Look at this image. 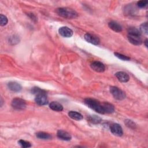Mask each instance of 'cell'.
Segmentation results:
<instances>
[{
	"instance_id": "obj_1",
	"label": "cell",
	"mask_w": 148,
	"mask_h": 148,
	"mask_svg": "<svg viewBox=\"0 0 148 148\" xmlns=\"http://www.w3.org/2000/svg\"><path fill=\"white\" fill-rule=\"evenodd\" d=\"M57 13L64 18L68 19L75 18L78 16L77 13L73 9L68 8H60L56 10Z\"/></svg>"
},
{
	"instance_id": "obj_2",
	"label": "cell",
	"mask_w": 148,
	"mask_h": 148,
	"mask_svg": "<svg viewBox=\"0 0 148 148\" xmlns=\"http://www.w3.org/2000/svg\"><path fill=\"white\" fill-rule=\"evenodd\" d=\"M84 102L88 108L95 110L97 113L100 114H104L102 103H100L96 99L87 98L84 99Z\"/></svg>"
},
{
	"instance_id": "obj_3",
	"label": "cell",
	"mask_w": 148,
	"mask_h": 148,
	"mask_svg": "<svg viewBox=\"0 0 148 148\" xmlns=\"http://www.w3.org/2000/svg\"><path fill=\"white\" fill-rule=\"evenodd\" d=\"M110 92L113 97L117 100H123L125 98V94L124 92L117 87H110Z\"/></svg>"
},
{
	"instance_id": "obj_4",
	"label": "cell",
	"mask_w": 148,
	"mask_h": 148,
	"mask_svg": "<svg viewBox=\"0 0 148 148\" xmlns=\"http://www.w3.org/2000/svg\"><path fill=\"white\" fill-rule=\"evenodd\" d=\"M12 106L16 110H23L26 107V103L24 100L21 98H14L12 101Z\"/></svg>"
},
{
	"instance_id": "obj_5",
	"label": "cell",
	"mask_w": 148,
	"mask_h": 148,
	"mask_svg": "<svg viewBox=\"0 0 148 148\" xmlns=\"http://www.w3.org/2000/svg\"><path fill=\"white\" fill-rule=\"evenodd\" d=\"M110 130L111 132L117 136H121L123 134L122 127L117 123H113L110 126Z\"/></svg>"
},
{
	"instance_id": "obj_6",
	"label": "cell",
	"mask_w": 148,
	"mask_h": 148,
	"mask_svg": "<svg viewBox=\"0 0 148 148\" xmlns=\"http://www.w3.org/2000/svg\"><path fill=\"white\" fill-rule=\"evenodd\" d=\"M91 68L97 72H103L105 70V66L103 63L100 61H95L91 63Z\"/></svg>"
},
{
	"instance_id": "obj_7",
	"label": "cell",
	"mask_w": 148,
	"mask_h": 148,
	"mask_svg": "<svg viewBox=\"0 0 148 148\" xmlns=\"http://www.w3.org/2000/svg\"><path fill=\"white\" fill-rule=\"evenodd\" d=\"M84 39L87 42L95 45H98L100 42L99 39L97 36L90 33H87L84 35Z\"/></svg>"
},
{
	"instance_id": "obj_8",
	"label": "cell",
	"mask_w": 148,
	"mask_h": 148,
	"mask_svg": "<svg viewBox=\"0 0 148 148\" xmlns=\"http://www.w3.org/2000/svg\"><path fill=\"white\" fill-rule=\"evenodd\" d=\"M35 102L39 105H45L48 103V99L46 94H40L36 95L35 98Z\"/></svg>"
},
{
	"instance_id": "obj_9",
	"label": "cell",
	"mask_w": 148,
	"mask_h": 148,
	"mask_svg": "<svg viewBox=\"0 0 148 148\" xmlns=\"http://www.w3.org/2000/svg\"><path fill=\"white\" fill-rule=\"evenodd\" d=\"M59 34L63 37L70 38L73 35V31L68 27H61L58 29Z\"/></svg>"
},
{
	"instance_id": "obj_10",
	"label": "cell",
	"mask_w": 148,
	"mask_h": 148,
	"mask_svg": "<svg viewBox=\"0 0 148 148\" xmlns=\"http://www.w3.org/2000/svg\"><path fill=\"white\" fill-rule=\"evenodd\" d=\"M127 38L128 41L134 45H140L142 43V40L141 38V36H138V35H127Z\"/></svg>"
},
{
	"instance_id": "obj_11",
	"label": "cell",
	"mask_w": 148,
	"mask_h": 148,
	"mask_svg": "<svg viewBox=\"0 0 148 148\" xmlns=\"http://www.w3.org/2000/svg\"><path fill=\"white\" fill-rule=\"evenodd\" d=\"M115 76H116L117 79L120 82H122V83L127 82L130 80V77L128 75L124 72H122V71L117 72L115 73Z\"/></svg>"
},
{
	"instance_id": "obj_12",
	"label": "cell",
	"mask_w": 148,
	"mask_h": 148,
	"mask_svg": "<svg viewBox=\"0 0 148 148\" xmlns=\"http://www.w3.org/2000/svg\"><path fill=\"white\" fill-rule=\"evenodd\" d=\"M57 135L58 138L65 141H69L72 138L71 135L68 132L63 130H60L57 131Z\"/></svg>"
},
{
	"instance_id": "obj_13",
	"label": "cell",
	"mask_w": 148,
	"mask_h": 148,
	"mask_svg": "<svg viewBox=\"0 0 148 148\" xmlns=\"http://www.w3.org/2000/svg\"><path fill=\"white\" fill-rule=\"evenodd\" d=\"M8 88L12 91L14 92H19L21 90V86L15 82H10L8 83Z\"/></svg>"
},
{
	"instance_id": "obj_14",
	"label": "cell",
	"mask_w": 148,
	"mask_h": 148,
	"mask_svg": "<svg viewBox=\"0 0 148 148\" xmlns=\"http://www.w3.org/2000/svg\"><path fill=\"white\" fill-rule=\"evenodd\" d=\"M108 26L110 29L115 32H120L122 31V27L121 26V25L114 21H111L109 22Z\"/></svg>"
},
{
	"instance_id": "obj_15",
	"label": "cell",
	"mask_w": 148,
	"mask_h": 148,
	"mask_svg": "<svg viewBox=\"0 0 148 148\" xmlns=\"http://www.w3.org/2000/svg\"><path fill=\"white\" fill-rule=\"evenodd\" d=\"M104 113H112L114 111V108L113 105L108 102H104L102 103Z\"/></svg>"
},
{
	"instance_id": "obj_16",
	"label": "cell",
	"mask_w": 148,
	"mask_h": 148,
	"mask_svg": "<svg viewBox=\"0 0 148 148\" xmlns=\"http://www.w3.org/2000/svg\"><path fill=\"white\" fill-rule=\"evenodd\" d=\"M49 107L53 110L57 112H61L63 110V106H62V105L55 101L51 102L49 105Z\"/></svg>"
},
{
	"instance_id": "obj_17",
	"label": "cell",
	"mask_w": 148,
	"mask_h": 148,
	"mask_svg": "<svg viewBox=\"0 0 148 148\" xmlns=\"http://www.w3.org/2000/svg\"><path fill=\"white\" fill-rule=\"evenodd\" d=\"M68 116L73 120H80L83 119V116L79 112L75 111H70L68 113Z\"/></svg>"
},
{
	"instance_id": "obj_18",
	"label": "cell",
	"mask_w": 148,
	"mask_h": 148,
	"mask_svg": "<svg viewBox=\"0 0 148 148\" xmlns=\"http://www.w3.org/2000/svg\"><path fill=\"white\" fill-rule=\"evenodd\" d=\"M36 136L38 138L41 139H50L51 138V136L45 132H38L36 134Z\"/></svg>"
},
{
	"instance_id": "obj_19",
	"label": "cell",
	"mask_w": 148,
	"mask_h": 148,
	"mask_svg": "<svg viewBox=\"0 0 148 148\" xmlns=\"http://www.w3.org/2000/svg\"><path fill=\"white\" fill-rule=\"evenodd\" d=\"M128 34L129 35H138V36H141V32L137 28L135 27H130L128 28L127 30Z\"/></svg>"
},
{
	"instance_id": "obj_20",
	"label": "cell",
	"mask_w": 148,
	"mask_h": 148,
	"mask_svg": "<svg viewBox=\"0 0 148 148\" xmlns=\"http://www.w3.org/2000/svg\"><path fill=\"white\" fill-rule=\"evenodd\" d=\"M88 121H90L91 123L93 124H98L101 121V119L97 116L95 115H92L88 117Z\"/></svg>"
},
{
	"instance_id": "obj_21",
	"label": "cell",
	"mask_w": 148,
	"mask_h": 148,
	"mask_svg": "<svg viewBox=\"0 0 148 148\" xmlns=\"http://www.w3.org/2000/svg\"><path fill=\"white\" fill-rule=\"evenodd\" d=\"M31 92H32V93H33L34 94H35L36 95L38 94H46V92L45 91L40 89L39 87H36L32 88Z\"/></svg>"
},
{
	"instance_id": "obj_22",
	"label": "cell",
	"mask_w": 148,
	"mask_h": 148,
	"mask_svg": "<svg viewBox=\"0 0 148 148\" xmlns=\"http://www.w3.org/2000/svg\"><path fill=\"white\" fill-rule=\"evenodd\" d=\"M18 143L23 147H24V148H26V147H29L31 146V143L29 142H27V141H25V140H22V139H20L18 141Z\"/></svg>"
},
{
	"instance_id": "obj_23",
	"label": "cell",
	"mask_w": 148,
	"mask_h": 148,
	"mask_svg": "<svg viewBox=\"0 0 148 148\" xmlns=\"http://www.w3.org/2000/svg\"><path fill=\"white\" fill-rule=\"evenodd\" d=\"M114 54L116 57H117L119 59H121L123 61H129L130 60V58L129 57H128L127 56H125V55H123L122 54H120V53H114Z\"/></svg>"
},
{
	"instance_id": "obj_24",
	"label": "cell",
	"mask_w": 148,
	"mask_h": 148,
	"mask_svg": "<svg viewBox=\"0 0 148 148\" xmlns=\"http://www.w3.org/2000/svg\"><path fill=\"white\" fill-rule=\"evenodd\" d=\"M140 32H143L146 35L147 34L148 31H147V23H144L140 25Z\"/></svg>"
},
{
	"instance_id": "obj_25",
	"label": "cell",
	"mask_w": 148,
	"mask_h": 148,
	"mask_svg": "<svg viewBox=\"0 0 148 148\" xmlns=\"http://www.w3.org/2000/svg\"><path fill=\"white\" fill-rule=\"evenodd\" d=\"M8 21L7 17L5 15L1 14L0 15V25L1 26H4L8 23Z\"/></svg>"
},
{
	"instance_id": "obj_26",
	"label": "cell",
	"mask_w": 148,
	"mask_h": 148,
	"mask_svg": "<svg viewBox=\"0 0 148 148\" xmlns=\"http://www.w3.org/2000/svg\"><path fill=\"white\" fill-rule=\"evenodd\" d=\"M147 1H140L137 2V6L140 8H143L147 5Z\"/></svg>"
},
{
	"instance_id": "obj_27",
	"label": "cell",
	"mask_w": 148,
	"mask_h": 148,
	"mask_svg": "<svg viewBox=\"0 0 148 148\" xmlns=\"http://www.w3.org/2000/svg\"><path fill=\"white\" fill-rule=\"evenodd\" d=\"M125 123H126V124H127V126H128V127H130V128H132V127L134 128V127H135V123H134V122H132V121L131 120H126Z\"/></svg>"
},
{
	"instance_id": "obj_28",
	"label": "cell",
	"mask_w": 148,
	"mask_h": 148,
	"mask_svg": "<svg viewBox=\"0 0 148 148\" xmlns=\"http://www.w3.org/2000/svg\"><path fill=\"white\" fill-rule=\"evenodd\" d=\"M145 46H146V47H147V39H146L145 40Z\"/></svg>"
}]
</instances>
